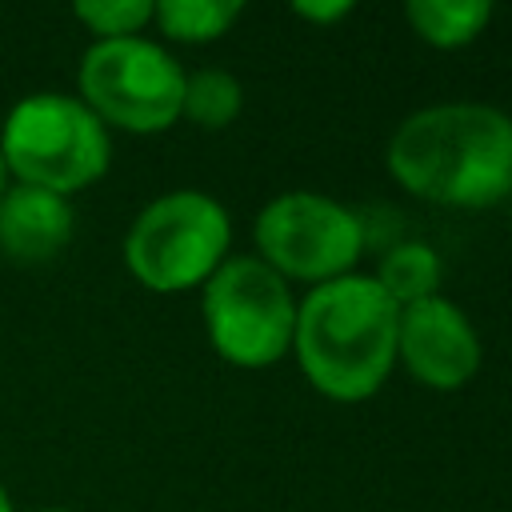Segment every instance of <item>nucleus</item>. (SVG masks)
Masks as SVG:
<instances>
[{"label":"nucleus","instance_id":"obj_3","mask_svg":"<svg viewBox=\"0 0 512 512\" xmlns=\"http://www.w3.org/2000/svg\"><path fill=\"white\" fill-rule=\"evenodd\" d=\"M0 152L12 184L72 196L108 172L112 136L80 96L32 92L4 116Z\"/></svg>","mask_w":512,"mask_h":512},{"label":"nucleus","instance_id":"obj_2","mask_svg":"<svg viewBox=\"0 0 512 512\" xmlns=\"http://www.w3.org/2000/svg\"><path fill=\"white\" fill-rule=\"evenodd\" d=\"M400 308L360 272L312 284L296 304L292 352L308 384L340 404H360L384 388L396 368Z\"/></svg>","mask_w":512,"mask_h":512},{"label":"nucleus","instance_id":"obj_1","mask_svg":"<svg viewBox=\"0 0 512 512\" xmlns=\"http://www.w3.org/2000/svg\"><path fill=\"white\" fill-rule=\"evenodd\" d=\"M392 180L444 208H492L512 196V116L492 104H428L396 124Z\"/></svg>","mask_w":512,"mask_h":512},{"label":"nucleus","instance_id":"obj_15","mask_svg":"<svg viewBox=\"0 0 512 512\" xmlns=\"http://www.w3.org/2000/svg\"><path fill=\"white\" fill-rule=\"evenodd\" d=\"M292 12L304 16V20H312V24H332V20L348 16L352 4L348 0H332V4H308V0H300V4H292Z\"/></svg>","mask_w":512,"mask_h":512},{"label":"nucleus","instance_id":"obj_17","mask_svg":"<svg viewBox=\"0 0 512 512\" xmlns=\"http://www.w3.org/2000/svg\"><path fill=\"white\" fill-rule=\"evenodd\" d=\"M0 512H16V508H12V496H8V488H4V480H0Z\"/></svg>","mask_w":512,"mask_h":512},{"label":"nucleus","instance_id":"obj_11","mask_svg":"<svg viewBox=\"0 0 512 512\" xmlns=\"http://www.w3.org/2000/svg\"><path fill=\"white\" fill-rule=\"evenodd\" d=\"M388 300L396 308L404 304H416V300H428V296H440V256L436 248L420 244V240H404V244H392L384 256H380V268L372 276Z\"/></svg>","mask_w":512,"mask_h":512},{"label":"nucleus","instance_id":"obj_16","mask_svg":"<svg viewBox=\"0 0 512 512\" xmlns=\"http://www.w3.org/2000/svg\"><path fill=\"white\" fill-rule=\"evenodd\" d=\"M8 184H12V176H8V168H4V152H0V196L8 192Z\"/></svg>","mask_w":512,"mask_h":512},{"label":"nucleus","instance_id":"obj_14","mask_svg":"<svg viewBox=\"0 0 512 512\" xmlns=\"http://www.w3.org/2000/svg\"><path fill=\"white\" fill-rule=\"evenodd\" d=\"M152 0H80L72 16L96 36V40H124L140 36L152 24Z\"/></svg>","mask_w":512,"mask_h":512},{"label":"nucleus","instance_id":"obj_9","mask_svg":"<svg viewBox=\"0 0 512 512\" xmlns=\"http://www.w3.org/2000/svg\"><path fill=\"white\" fill-rule=\"evenodd\" d=\"M76 232V212L68 196L32 184H8L0 196V252L12 264L56 260Z\"/></svg>","mask_w":512,"mask_h":512},{"label":"nucleus","instance_id":"obj_8","mask_svg":"<svg viewBox=\"0 0 512 512\" xmlns=\"http://www.w3.org/2000/svg\"><path fill=\"white\" fill-rule=\"evenodd\" d=\"M396 360L436 392H456L480 372V336L460 304L428 296L400 308Z\"/></svg>","mask_w":512,"mask_h":512},{"label":"nucleus","instance_id":"obj_5","mask_svg":"<svg viewBox=\"0 0 512 512\" xmlns=\"http://www.w3.org/2000/svg\"><path fill=\"white\" fill-rule=\"evenodd\" d=\"M184 68L168 48L144 36L92 40L80 56V100L100 116L104 128H124L136 136L164 132L180 120Z\"/></svg>","mask_w":512,"mask_h":512},{"label":"nucleus","instance_id":"obj_6","mask_svg":"<svg viewBox=\"0 0 512 512\" xmlns=\"http://www.w3.org/2000/svg\"><path fill=\"white\" fill-rule=\"evenodd\" d=\"M200 312L212 348L236 368H268L292 348L296 300L260 256H228L204 280Z\"/></svg>","mask_w":512,"mask_h":512},{"label":"nucleus","instance_id":"obj_10","mask_svg":"<svg viewBox=\"0 0 512 512\" xmlns=\"http://www.w3.org/2000/svg\"><path fill=\"white\" fill-rule=\"evenodd\" d=\"M404 20L432 48H464L488 28L492 4L488 0H408Z\"/></svg>","mask_w":512,"mask_h":512},{"label":"nucleus","instance_id":"obj_18","mask_svg":"<svg viewBox=\"0 0 512 512\" xmlns=\"http://www.w3.org/2000/svg\"><path fill=\"white\" fill-rule=\"evenodd\" d=\"M32 512H72V508H32Z\"/></svg>","mask_w":512,"mask_h":512},{"label":"nucleus","instance_id":"obj_7","mask_svg":"<svg viewBox=\"0 0 512 512\" xmlns=\"http://www.w3.org/2000/svg\"><path fill=\"white\" fill-rule=\"evenodd\" d=\"M260 260L284 280L324 284L348 276L364 252V224L352 208L320 192H284L252 224Z\"/></svg>","mask_w":512,"mask_h":512},{"label":"nucleus","instance_id":"obj_12","mask_svg":"<svg viewBox=\"0 0 512 512\" xmlns=\"http://www.w3.org/2000/svg\"><path fill=\"white\" fill-rule=\"evenodd\" d=\"M240 12H244L240 0H160L152 8V20L168 40L208 44V40H220L240 20Z\"/></svg>","mask_w":512,"mask_h":512},{"label":"nucleus","instance_id":"obj_4","mask_svg":"<svg viewBox=\"0 0 512 512\" xmlns=\"http://www.w3.org/2000/svg\"><path fill=\"white\" fill-rule=\"evenodd\" d=\"M228 244V208L200 188H176L136 212L124 236V264L144 288L172 296L204 288V280L228 260Z\"/></svg>","mask_w":512,"mask_h":512},{"label":"nucleus","instance_id":"obj_13","mask_svg":"<svg viewBox=\"0 0 512 512\" xmlns=\"http://www.w3.org/2000/svg\"><path fill=\"white\" fill-rule=\"evenodd\" d=\"M244 108V88L232 72L224 68H200L192 76H184V104L180 116H188L192 124L216 132L228 128Z\"/></svg>","mask_w":512,"mask_h":512}]
</instances>
